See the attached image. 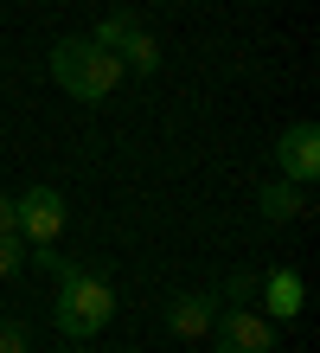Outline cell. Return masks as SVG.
I'll return each instance as SVG.
<instances>
[{"instance_id": "obj_6", "label": "cell", "mask_w": 320, "mask_h": 353, "mask_svg": "<svg viewBox=\"0 0 320 353\" xmlns=\"http://www.w3.org/2000/svg\"><path fill=\"white\" fill-rule=\"evenodd\" d=\"M275 168H282V180H295V186L320 180V129H314V122H288V129H282V141H275Z\"/></svg>"}, {"instance_id": "obj_5", "label": "cell", "mask_w": 320, "mask_h": 353, "mask_svg": "<svg viewBox=\"0 0 320 353\" xmlns=\"http://www.w3.org/2000/svg\"><path fill=\"white\" fill-rule=\"evenodd\" d=\"M13 225L26 244H58L64 232V193L58 186H26V199H13Z\"/></svg>"}, {"instance_id": "obj_9", "label": "cell", "mask_w": 320, "mask_h": 353, "mask_svg": "<svg viewBox=\"0 0 320 353\" xmlns=\"http://www.w3.org/2000/svg\"><path fill=\"white\" fill-rule=\"evenodd\" d=\"M256 205H263V219H269V225H288V219H301V212H308V199L295 193V180H269Z\"/></svg>"}, {"instance_id": "obj_11", "label": "cell", "mask_w": 320, "mask_h": 353, "mask_svg": "<svg viewBox=\"0 0 320 353\" xmlns=\"http://www.w3.org/2000/svg\"><path fill=\"white\" fill-rule=\"evenodd\" d=\"M0 353H32V327L0 315Z\"/></svg>"}, {"instance_id": "obj_7", "label": "cell", "mask_w": 320, "mask_h": 353, "mask_svg": "<svg viewBox=\"0 0 320 353\" xmlns=\"http://www.w3.org/2000/svg\"><path fill=\"white\" fill-rule=\"evenodd\" d=\"M256 296H263L269 321H295L308 308V283L295 276V270H269V276H256Z\"/></svg>"}, {"instance_id": "obj_3", "label": "cell", "mask_w": 320, "mask_h": 353, "mask_svg": "<svg viewBox=\"0 0 320 353\" xmlns=\"http://www.w3.org/2000/svg\"><path fill=\"white\" fill-rule=\"evenodd\" d=\"M90 39H96L103 52H116V58H122V71H128V65H135L141 77H154V71H160V46H154V32H147L141 19H128V13L96 19V32H90Z\"/></svg>"}, {"instance_id": "obj_1", "label": "cell", "mask_w": 320, "mask_h": 353, "mask_svg": "<svg viewBox=\"0 0 320 353\" xmlns=\"http://www.w3.org/2000/svg\"><path fill=\"white\" fill-rule=\"evenodd\" d=\"M116 315V289L90 276V270H77V263H64L58 270V302H52V321H58V334L64 341H90L103 334Z\"/></svg>"}, {"instance_id": "obj_8", "label": "cell", "mask_w": 320, "mask_h": 353, "mask_svg": "<svg viewBox=\"0 0 320 353\" xmlns=\"http://www.w3.org/2000/svg\"><path fill=\"white\" fill-rule=\"evenodd\" d=\"M211 315H218V296H205V289H186V296L167 302V327H173L180 341L211 334Z\"/></svg>"}, {"instance_id": "obj_4", "label": "cell", "mask_w": 320, "mask_h": 353, "mask_svg": "<svg viewBox=\"0 0 320 353\" xmlns=\"http://www.w3.org/2000/svg\"><path fill=\"white\" fill-rule=\"evenodd\" d=\"M211 347L218 353H275V321L256 315V308H218L211 315Z\"/></svg>"}, {"instance_id": "obj_2", "label": "cell", "mask_w": 320, "mask_h": 353, "mask_svg": "<svg viewBox=\"0 0 320 353\" xmlns=\"http://www.w3.org/2000/svg\"><path fill=\"white\" fill-rule=\"evenodd\" d=\"M52 84L77 103H103L122 84V58L103 52L96 39H58L52 46Z\"/></svg>"}, {"instance_id": "obj_10", "label": "cell", "mask_w": 320, "mask_h": 353, "mask_svg": "<svg viewBox=\"0 0 320 353\" xmlns=\"http://www.w3.org/2000/svg\"><path fill=\"white\" fill-rule=\"evenodd\" d=\"M19 270H26V238L0 232V276H19Z\"/></svg>"}, {"instance_id": "obj_13", "label": "cell", "mask_w": 320, "mask_h": 353, "mask_svg": "<svg viewBox=\"0 0 320 353\" xmlns=\"http://www.w3.org/2000/svg\"><path fill=\"white\" fill-rule=\"evenodd\" d=\"M0 232H19V225H13V199H7V193H0Z\"/></svg>"}, {"instance_id": "obj_14", "label": "cell", "mask_w": 320, "mask_h": 353, "mask_svg": "<svg viewBox=\"0 0 320 353\" xmlns=\"http://www.w3.org/2000/svg\"><path fill=\"white\" fill-rule=\"evenodd\" d=\"M58 353H83V341H77V347H58Z\"/></svg>"}, {"instance_id": "obj_12", "label": "cell", "mask_w": 320, "mask_h": 353, "mask_svg": "<svg viewBox=\"0 0 320 353\" xmlns=\"http://www.w3.org/2000/svg\"><path fill=\"white\" fill-rule=\"evenodd\" d=\"M250 296H256V276H231L218 302H231V308H237V302H250Z\"/></svg>"}]
</instances>
